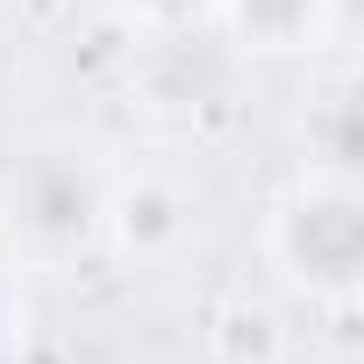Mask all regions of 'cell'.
I'll return each mask as SVG.
<instances>
[{"label": "cell", "instance_id": "6da1fadb", "mask_svg": "<svg viewBox=\"0 0 364 364\" xmlns=\"http://www.w3.org/2000/svg\"><path fill=\"white\" fill-rule=\"evenodd\" d=\"M114 164L93 136H43L0 178V222L29 257H79L107 229Z\"/></svg>", "mask_w": 364, "mask_h": 364}, {"label": "cell", "instance_id": "7a4b0ae2", "mask_svg": "<svg viewBox=\"0 0 364 364\" xmlns=\"http://www.w3.org/2000/svg\"><path fill=\"white\" fill-rule=\"evenodd\" d=\"M264 257L307 300H350L364 272V200L336 171H300L272 208Z\"/></svg>", "mask_w": 364, "mask_h": 364}, {"label": "cell", "instance_id": "3957f363", "mask_svg": "<svg viewBox=\"0 0 364 364\" xmlns=\"http://www.w3.org/2000/svg\"><path fill=\"white\" fill-rule=\"evenodd\" d=\"M186 229H193V200L178 193V178H164V171H114V193H107V229L100 236H114V250L122 257H136V264H157V257H171L178 243H186Z\"/></svg>", "mask_w": 364, "mask_h": 364}, {"label": "cell", "instance_id": "277c9868", "mask_svg": "<svg viewBox=\"0 0 364 364\" xmlns=\"http://www.w3.org/2000/svg\"><path fill=\"white\" fill-rule=\"evenodd\" d=\"M243 50H307L343 0H215Z\"/></svg>", "mask_w": 364, "mask_h": 364}, {"label": "cell", "instance_id": "5b68a950", "mask_svg": "<svg viewBox=\"0 0 364 364\" xmlns=\"http://www.w3.org/2000/svg\"><path fill=\"white\" fill-rule=\"evenodd\" d=\"M122 8L150 29H193L200 15H215V0H122Z\"/></svg>", "mask_w": 364, "mask_h": 364}, {"label": "cell", "instance_id": "8992f818", "mask_svg": "<svg viewBox=\"0 0 364 364\" xmlns=\"http://www.w3.org/2000/svg\"><path fill=\"white\" fill-rule=\"evenodd\" d=\"M8 350H15V300H8V286H0V364H8Z\"/></svg>", "mask_w": 364, "mask_h": 364}]
</instances>
